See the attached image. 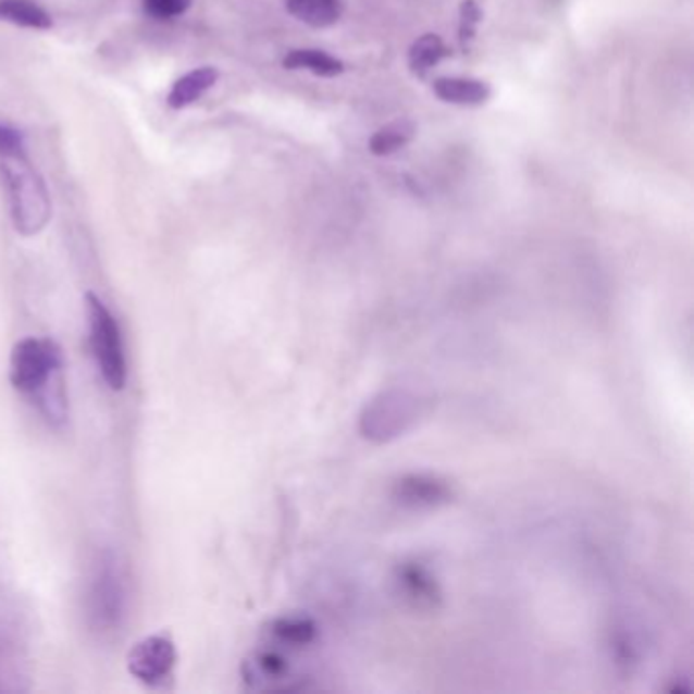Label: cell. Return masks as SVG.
I'll return each instance as SVG.
<instances>
[{
	"mask_svg": "<svg viewBox=\"0 0 694 694\" xmlns=\"http://www.w3.org/2000/svg\"><path fill=\"white\" fill-rule=\"evenodd\" d=\"M268 633L275 644L303 647L314 642L315 625L306 617H280L269 623Z\"/></svg>",
	"mask_w": 694,
	"mask_h": 694,
	"instance_id": "obj_14",
	"label": "cell"
},
{
	"mask_svg": "<svg viewBox=\"0 0 694 694\" xmlns=\"http://www.w3.org/2000/svg\"><path fill=\"white\" fill-rule=\"evenodd\" d=\"M448 55H450V51L444 46L441 37L436 33H426L411 44L410 51H408V65H410V72L413 76L424 78Z\"/></svg>",
	"mask_w": 694,
	"mask_h": 694,
	"instance_id": "obj_12",
	"label": "cell"
},
{
	"mask_svg": "<svg viewBox=\"0 0 694 694\" xmlns=\"http://www.w3.org/2000/svg\"><path fill=\"white\" fill-rule=\"evenodd\" d=\"M88 324H90V347L102 379L111 389H123L126 383V361L121 329L104 306V301L95 294H86Z\"/></svg>",
	"mask_w": 694,
	"mask_h": 694,
	"instance_id": "obj_2",
	"label": "cell"
},
{
	"mask_svg": "<svg viewBox=\"0 0 694 694\" xmlns=\"http://www.w3.org/2000/svg\"><path fill=\"white\" fill-rule=\"evenodd\" d=\"M219 82V72L210 65L191 70L188 74H184L182 78L175 79L170 95H168V104L179 111L186 109L189 104H194L196 100H200L202 96Z\"/></svg>",
	"mask_w": 694,
	"mask_h": 694,
	"instance_id": "obj_9",
	"label": "cell"
},
{
	"mask_svg": "<svg viewBox=\"0 0 694 694\" xmlns=\"http://www.w3.org/2000/svg\"><path fill=\"white\" fill-rule=\"evenodd\" d=\"M0 21L39 32H46L53 25L48 11L35 0H0Z\"/></svg>",
	"mask_w": 694,
	"mask_h": 694,
	"instance_id": "obj_13",
	"label": "cell"
},
{
	"mask_svg": "<svg viewBox=\"0 0 694 694\" xmlns=\"http://www.w3.org/2000/svg\"><path fill=\"white\" fill-rule=\"evenodd\" d=\"M394 497L406 507H436L446 504L453 497V491L438 476L408 474L395 483Z\"/></svg>",
	"mask_w": 694,
	"mask_h": 694,
	"instance_id": "obj_6",
	"label": "cell"
},
{
	"mask_svg": "<svg viewBox=\"0 0 694 694\" xmlns=\"http://www.w3.org/2000/svg\"><path fill=\"white\" fill-rule=\"evenodd\" d=\"M25 156V139L13 126L0 125V158Z\"/></svg>",
	"mask_w": 694,
	"mask_h": 694,
	"instance_id": "obj_18",
	"label": "cell"
},
{
	"mask_svg": "<svg viewBox=\"0 0 694 694\" xmlns=\"http://www.w3.org/2000/svg\"><path fill=\"white\" fill-rule=\"evenodd\" d=\"M395 583L399 586L401 597L416 609H436L441 603V588L436 579L420 565L404 562L397 568Z\"/></svg>",
	"mask_w": 694,
	"mask_h": 694,
	"instance_id": "obj_7",
	"label": "cell"
},
{
	"mask_svg": "<svg viewBox=\"0 0 694 694\" xmlns=\"http://www.w3.org/2000/svg\"><path fill=\"white\" fill-rule=\"evenodd\" d=\"M175 647L170 637L149 635L135 644L126 656L128 672L149 686H158L172 674Z\"/></svg>",
	"mask_w": 694,
	"mask_h": 694,
	"instance_id": "obj_5",
	"label": "cell"
},
{
	"mask_svg": "<svg viewBox=\"0 0 694 694\" xmlns=\"http://www.w3.org/2000/svg\"><path fill=\"white\" fill-rule=\"evenodd\" d=\"M191 0H142V9L151 18L172 21L186 15Z\"/></svg>",
	"mask_w": 694,
	"mask_h": 694,
	"instance_id": "obj_17",
	"label": "cell"
},
{
	"mask_svg": "<svg viewBox=\"0 0 694 694\" xmlns=\"http://www.w3.org/2000/svg\"><path fill=\"white\" fill-rule=\"evenodd\" d=\"M62 369V352L51 340L25 338L11 355V383L23 394H39Z\"/></svg>",
	"mask_w": 694,
	"mask_h": 694,
	"instance_id": "obj_3",
	"label": "cell"
},
{
	"mask_svg": "<svg viewBox=\"0 0 694 694\" xmlns=\"http://www.w3.org/2000/svg\"><path fill=\"white\" fill-rule=\"evenodd\" d=\"M481 16H483V13H481L476 0H462V4H460V23H458V39H460L462 48H469V41L473 39L474 33H476V25L481 23Z\"/></svg>",
	"mask_w": 694,
	"mask_h": 694,
	"instance_id": "obj_16",
	"label": "cell"
},
{
	"mask_svg": "<svg viewBox=\"0 0 694 694\" xmlns=\"http://www.w3.org/2000/svg\"><path fill=\"white\" fill-rule=\"evenodd\" d=\"M0 175L11 196V212L16 231L37 235L51 216V200L46 182L37 174L27 156L0 158Z\"/></svg>",
	"mask_w": 694,
	"mask_h": 694,
	"instance_id": "obj_1",
	"label": "cell"
},
{
	"mask_svg": "<svg viewBox=\"0 0 694 694\" xmlns=\"http://www.w3.org/2000/svg\"><path fill=\"white\" fill-rule=\"evenodd\" d=\"M442 102L458 107H481L491 98L489 84L473 78H438L432 84Z\"/></svg>",
	"mask_w": 694,
	"mask_h": 694,
	"instance_id": "obj_8",
	"label": "cell"
},
{
	"mask_svg": "<svg viewBox=\"0 0 694 694\" xmlns=\"http://www.w3.org/2000/svg\"><path fill=\"white\" fill-rule=\"evenodd\" d=\"M287 70H306L320 78H336L345 72V63L320 49H294L284 58Z\"/></svg>",
	"mask_w": 694,
	"mask_h": 694,
	"instance_id": "obj_11",
	"label": "cell"
},
{
	"mask_svg": "<svg viewBox=\"0 0 694 694\" xmlns=\"http://www.w3.org/2000/svg\"><path fill=\"white\" fill-rule=\"evenodd\" d=\"M416 135V125L404 119V121H395L389 125L381 126L377 133L369 139V151L379 158L397 153L399 149H404Z\"/></svg>",
	"mask_w": 694,
	"mask_h": 694,
	"instance_id": "obj_15",
	"label": "cell"
},
{
	"mask_svg": "<svg viewBox=\"0 0 694 694\" xmlns=\"http://www.w3.org/2000/svg\"><path fill=\"white\" fill-rule=\"evenodd\" d=\"M285 9L289 15L314 29L332 27L343 16L340 0H287Z\"/></svg>",
	"mask_w": 694,
	"mask_h": 694,
	"instance_id": "obj_10",
	"label": "cell"
},
{
	"mask_svg": "<svg viewBox=\"0 0 694 694\" xmlns=\"http://www.w3.org/2000/svg\"><path fill=\"white\" fill-rule=\"evenodd\" d=\"M114 558L107 553L96 565L95 579L90 586V619L98 631H114L121 625L125 591L119 577V568L114 567Z\"/></svg>",
	"mask_w": 694,
	"mask_h": 694,
	"instance_id": "obj_4",
	"label": "cell"
}]
</instances>
